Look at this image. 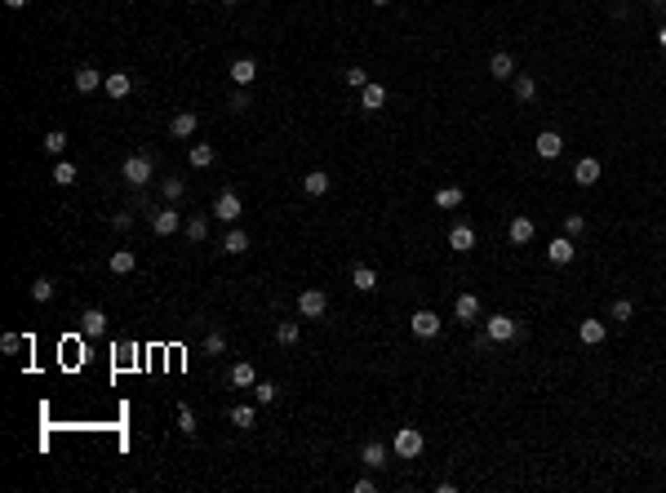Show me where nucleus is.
<instances>
[{"mask_svg":"<svg viewBox=\"0 0 666 493\" xmlns=\"http://www.w3.org/2000/svg\"><path fill=\"white\" fill-rule=\"evenodd\" d=\"M120 178H125L129 187H147L156 178V156L151 151H133L125 165H120Z\"/></svg>","mask_w":666,"mask_h":493,"instance_id":"1","label":"nucleus"},{"mask_svg":"<svg viewBox=\"0 0 666 493\" xmlns=\"http://www.w3.org/2000/svg\"><path fill=\"white\" fill-rule=\"evenodd\" d=\"M422 449H427V440H422L418 427H400L395 431V453L400 458H422Z\"/></svg>","mask_w":666,"mask_h":493,"instance_id":"2","label":"nucleus"},{"mask_svg":"<svg viewBox=\"0 0 666 493\" xmlns=\"http://www.w3.org/2000/svg\"><path fill=\"white\" fill-rule=\"evenodd\" d=\"M298 311L307 320H320L324 311H329V294H324V289H302L298 294Z\"/></svg>","mask_w":666,"mask_h":493,"instance_id":"3","label":"nucleus"},{"mask_svg":"<svg viewBox=\"0 0 666 493\" xmlns=\"http://www.w3.org/2000/svg\"><path fill=\"white\" fill-rule=\"evenodd\" d=\"M440 316H435V311H414V316H409V329H414V338H435V333H440Z\"/></svg>","mask_w":666,"mask_h":493,"instance_id":"4","label":"nucleus"},{"mask_svg":"<svg viewBox=\"0 0 666 493\" xmlns=\"http://www.w3.org/2000/svg\"><path fill=\"white\" fill-rule=\"evenodd\" d=\"M178 227H183V213H178L174 204H165L160 213H151V232H156V236H174Z\"/></svg>","mask_w":666,"mask_h":493,"instance_id":"5","label":"nucleus"},{"mask_svg":"<svg viewBox=\"0 0 666 493\" xmlns=\"http://www.w3.org/2000/svg\"><path fill=\"white\" fill-rule=\"evenodd\" d=\"M103 333H107V316H103V311H98V307H89V311H84V316H80V338H89V342H98V338H103Z\"/></svg>","mask_w":666,"mask_h":493,"instance_id":"6","label":"nucleus"},{"mask_svg":"<svg viewBox=\"0 0 666 493\" xmlns=\"http://www.w3.org/2000/svg\"><path fill=\"white\" fill-rule=\"evenodd\" d=\"M213 213H218L222 222H232V227H236V222H240V196H236V191H218Z\"/></svg>","mask_w":666,"mask_h":493,"instance_id":"7","label":"nucleus"},{"mask_svg":"<svg viewBox=\"0 0 666 493\" xmlns=\"http://www.w3.org/2000/svg\"><path fill=\"white\" fill-rule=\"evenodd\" d=\"M449 249H453V254H471V249H476V227L453 222L449 227Z\"/></svg>","mask_w":666,"mask_h":493,"instance_id":"8","label":"nucleus"},{"mask_svg":"<svg viewBox=\"0 0 666 493\" xmlns=\"http://www.w3.org/2000/svg\"><path fill=\"white\" fill-rule=\"evenodd\" d=\"M547 258L555 262V267H568V262L577 258V245H573V240H568V236H555L551 245H547Z\"/></svg>","mask_w":666,"mask_h":493,"instance_id":"9","label":"nucleus"},{"mask_svg":"<svg viewBox=\"0 0 666 493\" xmlns=\"http://www.w3.org/2000/svg\"><path fill=\"white\" fill-rule=\"evenodd\" d=\"M453 320H457V324H476V320H480V298H476V294H457Z\"/></svg>","mask_w":666,"mask_h":493,"instance_id":"10","label":"nucleus"},{"mask_svg":"<svg viewBox=\"0 0 666 493\" xmlns=\"http://www.w3.org/2000/svg\"><path fill=\"white\" fill-rule=\"evenodd\" d=\"M103 89H107V98H129V93H133V76H129V71H107Z\"/></svg>","mask_w":666,"mask_h":493,"instance_id":"11","label":"nucleus"},{"mask_svg":"<svg viewBox=\"0 0 666 493\" xmlns=\"http://www.w3.org/2000/svg\"><path fill=\"white\" fill-rule=\"evenodd\" d=\"M520 333V324L511 316H489V342H511Z\"/></svg>","mask_w":666,"mask_h":493,"instance_id":"12","label":"nucleus"},{"mask_svg":"<svg viewBox=\"0 0 666 493\" xmlns=\"http://www.w3.org/2000/svg\"><path fill=\"white\" fill-rule=\"evenodd\" d=\"M196 125H200L196 112H174V120H169V138H191Z\"/></svg>","mask_w":666,"mask_h":493,"instance_id":"13","label":"nucleus"},{"mask_svg":"<svg viewBox=\"0 0 666 493\" xmlns=\"http://www.w3.org/2000/svg\"><path fill=\"white\" fill-rule=\"evenodd\" d=\"M573 178H577V187H596L600 183V160L596 156H582V160L573 165Z\"/></svg>","mask_w":666,"mask_h":493,"instance_id":"14","label":"nucleus"},{"mask_svg":"<svg viewBox=\"0 0 666 493\" xmlns=\"http://www.w3.org/2000/svg\"><path fill=\"white\" fill-rule=\"evenodd\" d=\"M533 147H538V156H542V160H555V156L564 151V138L555 134V129H542V134H538V142H533Z\"/></svg>","mask_w":666,"mask_h":493,"instance_id":"15","label":"nucleus"},{"mask_svg":"<svg viewBox=\"0 0 666 493\" xmlns=\"http://www.w3.org/2000/svg\"><path fill=\"white\" fill-rule=\"evenodd\" d=\"M232 80H236V89H249L253 80H258V63H253V58H236V63H232Z\"/></svg>","mask_w":666,"mask_h":493,"instance_id":"16","label":"nucleus"},{"mask_svg":"<svg viewBox=\"0 0 666 493\" xmlns=\"http://www.w3.org/2000/svg\"><path fill=\"white\" fill-rule=\"evenodd\" d=\"M227 378H232V387H240V391H253V382H258V369H253L249 360H236V365H232V374H227Z\"/></svg>","mask_w":666,"mask_h":493,"instance_id":"17","label":"nucleus"},{"mask_svg":"<svg viewBox=\"0 0 666 493\" xmlns=\"http://www.w3.org/2000/svg\"><path fill=\"white\" fill-rule=\"evenodd\" d=\"M489 76H493V80H515V58L498 50V54L489 58Z\"/></svg>","mask_w":666,"mask_h":493,"instance_id":"18","label":"nucleus"},{"mask_svg":"<svg viewBox=\"0 0 666 493\" xmlns=\"http://www.w3.org/2000/svg\"><path fill=\"white\" fill-rule=\"evenodd\" d=\"M360 462H365L369 471H382V467H386V444L382 440H369L365 449H360Z\"/></svg>","mask_w":666,"mask_h":493,"instance_id":"19","label":"nucleus"},{"mask_svg":"<svg viewBox=\"0 0 666 493\" xmlns=\"http://www.w3.org/2000/svg\"><path fill=\"white\" fill-rule=\"evenodd\" d=\"M577 338H582L586 347H600L604 338H609V329H604V320H582L577 324Z\"/></svg>","mask_w":666,"mask_h":493,"instance_id":"20","label":"nucleus"},{"mask_svg":"<svg viewBox=\"0 0 666 493\" xmlns=\"http://www.w3.org/2000/svg\"><path fill=\"white\" fill-rule=\"evenodd\" d=\"M360 107H365V112H382V107H386V89L369 80V85L360 89Z\"/></svg>","mask_w":666,"mask_h":493,"instance_id":"21","label":"nucleus"},{"mask_svg":"<svg viewBox=\"0 0 666 493\" xmlns=\"http://www.w3.org/2000/svg\"><path fill=\"white\" fill-rule=\"evenodd\" d=\"M222 254H232V258H240V254H249V236L240 232V227H232V232L222 236Z\"/></svg>","mask_w":666,"mask_h":493,"instance_id":"22","label":"nucleus"},{"mask_svg":"<svg viewBox=\"0 0 666 493\" xmlns=\"http://www.w3.org/2000/svg\"><path fill=\"white\" fill-rule=\"evenodd\" d=\"M103 80H107V76H103L98 67H76V89H80V93H93Z\"/></svg>","mask_w":666,"mask_h":493,"instance_id":"23","label":"nucleus"},{"mask_svg":"<svg viewBox=\"0 0 666 493\" xmlns=\"http://www.w3.org/2000/svg\"><path fill=\"white\" fill-rule=\"evenodd\" d=\"M351 289L373 294V289H378V271H373V267H356V271H351Z\"/></svg>","mask_w":666,"mask_h":493,"instance_id":"24","label":"nucleus"},{"mask_svg":"<svg viewBox=\"0 0 666 493\" xmlns=\"http://www.w3.org/2000/svg\"><path fill=\"white\" fill-rule=\"evenodd\" d=\"M187 160H191V169H209V165L218 160V151L209 147V142H196V147L187 151Z\"/></svg>","mask_w":666,"mask_h":493,"instance_id":"25","label":"nucleus"},{"mask_svg":"<svg viewBox=\"0 0 666 493\" xmlns=\"http://www.w3.org/2000/svg\"><path fill=\"white\" fill-rule=\"evenodd\" d=\"M227 418H232V427H240V431H253V423H258V409H253V404H236Z\"/></svg>","mask_w":666,"mask_h":493,"instance_id":"26","label":"nucleus"},{"mask_svg":"<svg viewBox=\"0 0 666 493\" xmlns=\"http://www.w3.org/2000/svg\"><path fill=\"white\" fill-rule=\"evenodd\" d=\"M506 236H511V245H529V240H533V218H511Z\"/></svg>","mask_w":666,"mask_h":493,"instance_id":"27","label":"nucleus"},{"mask_svg":"<svg viewBox=\"0 0 666 493\" xmlns=\"http://www.w3.org/2000/svg\"><path fill=\"white\" fill-rule=\"evenodd\" d=\"M302 191H307V196H324V191H329V174H324V169H311L307 178H302Z\"/></svg>","mask_w":666,"mask_h":493,"instance_id":"28","label":"nucleus"},{"mask_svg":"<svg viewBox=\"0 0 666 493\" xmlns=\"http://www.w3.org/2000/svg\"><path fill=\"white\" fill-rule=\"evenodd\" d=\"M133 267H138V254H133V249H116L112 254V271L116 275H129Z\"/></svg>","mask_w":666,"mask_h":493,"instance_id":"29","label":"nucleus"},{"mask_svg":"<svg viewBox=\"0 0 666 493\" xmlns=\"http://www.w3.org/2000/svg\"><path fill=\"white\" fill-rule=\"evenodd\" d=\"M50 178H54L58 187H71L80 174H76V165H71V160H63V156H58V165H54V174H50Z\"/></svg>","mask_w":666,"mask_h":493,"instance_id":"30","label":"nucleus"},{"mask_svg":"<svg viewBox=\"0 0 666 493\" xmlns=\"http://www.w3.org/2000/svg\"><path fill=\"white\" fill-rule=\"evenodd\" d=\"M183 232H187V240H209V218H204V213H196V218L183 222Z\"/></svg>","mask_w":666,"mask_h":493,"instance_id":"31","label":"nucleus"},{"mask_svg":"<svg viewBox=\"0 0 666 493\" xmlns=\"http://www.w3.org/2000/svg\"><path fill=\"white\" fill-rule=\"evenodd\" d=\"M462 200H467L462 187H440V191H435V204H440V209H457Z\"/></svg>","mask_w":666,"mask_h":493,"instance_id":"32","label":"nucleus"},{"mask_svg":"<svg viewBox=\"0 0 666 493\" xmlns=\"http://www.w3.org/2000/svg\"><path fill=\"white\" fill-rule=\"evenodd\" d=\"M515 98H520V103H533V98H538V80H533L529 71H524V76H515Z\"/></svg>","mask_w":666,"mask_h":493,"instance_id":"33","label":"nucleus"},{"mask_svg":"<svg viewBox=\"0 0 666 493\" xmlns=\"http://www.w3.org/2000/svg\"><path fill=\"white\" fill-rule=\"evenodd\" d=\"M275 395H280L275 382H253V400H258V404H275Z\"/></svg>","mask_w":666,"mask_h":493,"instance_id":"34","label":"nucleus"},{"mask_svg":"<svg viewBox=\"0 0 666 493\" xmlns=\"http://www.w3.org/2000/svg\"><path fill=\"white\" fill-rule=\"evenodd\" d=\"M160 191H165V204H174V200H183V196H187V183H183V178H165V187H160Z\"/></svg>","mask_w":666,"mask_h":493,"instance_id":"35","label":"nucleus"},{"mask_svg":"<svg viewBox=\"0 0 666 493\" xmlns=\"http://www.w3.org/2000/svg\"><path fill=\"white\" fill-rule=\"evenodd\" d=\"M275 342H280V347H294V342H298V324H294V320H280V324H275Z\"/></svg>","mask_w":666,"mask_h":493,"instance_id":"36","label":"nucleus"},{"mask_svg":"<svg viewBox=\"0 0 666 493\" xmlns=\"http://www.w3.org/2000/svg\"><path fill=\"white\" fill-rule=\"evenodd\" d=\"M45 151H50V156H63L67 151V134H63V129H50V134H45Z\"/></svg>","mask_w":666,"mask_h":493,"instance_id":"37","label":"nucleus"},{"mask_svg":"<svg viewBox=\"0 0 666 493\" xmlns=\"http://www.w3.org/2000/svg\"><path fill=\"white\" fill-rule=\"evenodd\" d=\"M31 298H36V303H50V298H54V280H50V275L31 280Z\"/></svg>","mask_w":666,"mask_h":493,"instance_id":"38","label":"nucleus"},{"mask_svg":"<svg viewBox=\"0 0 666 493\" xmlns=\"http://www.w3.org/2000/svg\"><path fill=\"white\" fill-rule=\"evenodd\" d=\"M178 431H183V436H196V414H191V404H178Z\"/></svg>","mask_w":666,"mask_h":493,"instance_id":"39","label":"nucleus"},{"mask_svg":"<svg viewBox=\"0 0 666 493\" xmlns=\"http://www.w3.org/2000/svg\"><path fill=\"white\" fill-rule=\"evenodd\" d=\"M609 316H613V320H622V324H631V316H635V303H631V298H617Z\"/></svg>","mask_w":666,"mask_h":493,"instance_id":"40","label":"nucleus"},{"mask_svg":"<svg viewBox=\"0 0 666 493\" xmlns=\"http://www.w3.org/2000/svg\"><path fill=\"white\" fill-rule=\"evenodd\" d=\"M204 351H209V356H222V351H227V338H222L218 329H209V333H204Z\"/></svg>","mask_w":666,"mask_h":493,"instance_id":"41","label":"nucleus"},{"mask_svg":"<svg viewBox=\"0 0 666 493\" xmlns=\"http://www.w3.org/2000/svg\"><path fill=\"white\" fill-rule=\"evenodd\" d=\"M342 76H347V85H351V89H365V85H369V71H365V67H347Z\"/></svg>","mask_w":666,"mask_h":493,"instance_id":"42","label":"nucleus"},{"mask_svg":"<svg viewBox=\"0 0 666 493\" xmlns=\"http://www.w3.org/2000/svg\"><path fill=\"white\" fill-rule=\"evenodd\" d=\"M22 347H27V338H22V333H5V338H0V351H5V356L22 351Z\"/></svg>","mask_w":666,"mask_h":493,"instance_id":"43","label":"nucleus"},{"mask_svg":"<svg viewBox=\"0 0 666 493\" xmlns=\"http://www.w3.org/2000/svg\"><path fill=\"white\" fill-rule=\"evenodd\" d=\"M564 232H568V236H582V232H586V218H582V213H568V218H564Z\"/></svg>","mask_w":666,"mask_h":493,"instance_id":"44","label":"nucleus"},{"mask_svg":"<svg viewBox=\"0 0 666 493\" xmlns=\"http://www.w3.org/2000/svg\"><path fill=\"white\" fill-rule=\"evenodd\" d=\"M227 107H232V112H249V93H245V89H236V93H232V103H227Z\"/></svg>","mask_w":666,"mask_h":493,"instance_id":"45","label":"nucleus"},{"mask_svg":"<svg viewBox=\"0 0 666 493\" xmlns=\"http://www.w3.org/2000/svg\"><path fill=\"white\" fill-rule=\"evenodd\" d=\"M351 489H356V493H373V489H378V485H373V480H369V476H360V480H356V485H351Z\"/></svg>","mask_w":666,"mask_h":493,"instance_id":"46","label":"nucleus"},{"mask_svg":"<svg viewBox=\"0 0 666 493\" xmlns=\"http://www.w3.org/2000/svg\"><path fill=\"white\" fill-rule=\"evenodd\" d=\"M129 222H133V209H125V213H116V218H112V227H120V232H125Z\"/></svg>","mask_w":666,"mask_h":493,"instance_id":"47","label":"nucleus"},{"mask_svg":"<svg viewBox=\"0 0 666 493\" xmlns=\"http://www.w3.org/2000/svg\"><path fill=\"white\" fill-rule=\"evenodd\" d=\"M5 9H27V0H5Z\"/></svg>","mask_w":666,"mask_h":493,"instance_id":"48","label":"nucleus"},{"mask_svg":"<svg viewBox=\"0 0 666 493\" xmlns=\"http://www.w3.org/2000/svg\"><path fill=\"white\" fill-rule=\"evenodd\" d=\"M658 45H662V50H666V27H662V31H658Z\"/></svg>","mask_w":666,"mask_h":493,"instance_id":"49","label":"nucleus"},{"mask_svg":"<svg viewBox=\"0 0 666 493\" xmlns=\"http://www.w3.org/2000/svg\"><path fill=\"white\" fill-rule=\"evenodd\" d=\"M373 5H378V9H382V5H391V0H373Z\"/></svg>","mask_w":666,"mask_h":493,"instance_id":"50","label":"nucleus"},{"mask_svg":"<svg viewBox=\"0 0 666 493\" xmlns=\"http://www.w3.org/2000/svg\"><path fill=\"white\" fill-rule=\"evenodd\" d=\"M222 5H240V0H222Z\"/></svg>","mask_w":666,"mask_h":493,"instance_id":"51","label":"nucleus"}]
</instances>
